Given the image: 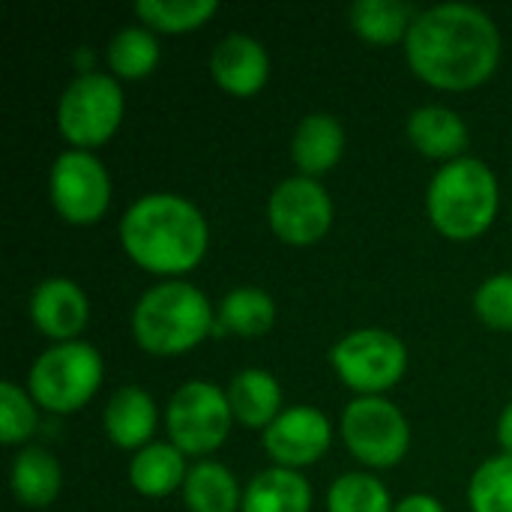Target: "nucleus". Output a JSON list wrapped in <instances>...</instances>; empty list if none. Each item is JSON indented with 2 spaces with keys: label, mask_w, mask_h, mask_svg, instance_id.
<instances>
[{
  "label": "nucleus",
  "mask_w": 512,
  "mask_h": 512,
  "mask_svg": "<svg viewBox=\"0 0 512 512\" xmlns=\"http://www.w3.org/2000/svg\"><path fill=\"white\" fill-rule=\"evenodd\" d=\"M405 60L420 81L438 90H471L498 69L501 30L480 6L438 3L417 12L405 39Z\"/></svg>",
  "instance_id": "nucleus-1"
},
{
  "label": "nucleus",
  "mask_w": 512,
  "mask_h": 512,
  "mask_svg": "<svg viewBox=\"0 0 512 512\" xmlns=\"http://www.w3.org/2000/svg\"><path fill=\"white\" fill-rule=\"evenodd\" d=\"M210 228L204 213L177 192H147L135 198L120 219L126 255L147 273L183 276L207 252Z\"/></svg>",
  "instance_id": "nucleus-2"
},
{
  "label": "nucleus",
  "mask_w": 512,
  "mask_h": 512,
  "mask_svg": "<svg viewBox=\"0 0 512 512\" xmlns=\"http://www.w3.org/2000/svg\"><path fill=\"white\" fill-rule=\"evenodd\" d=\"M213 330L216 312L207 294L180 279L147 288L132 309V336L138 348L156 357L186 354L198 348Z\"/></svg>",
  "instance_id": "nucleus-3"
},
{
  "label": "nucleus",
  "mask_w": 512,
  "mask_h": 512,
  "mask_svg": "<svg viewBox=\"0 0 512 512\" xmlns=\"http://www.w3.org/2000/svg\"><path fill=\"white\" fill-rule=\"evenodd\" d=\"M498 204V177L474 156L444 162L426 189V213L450 240H474L486 234L498 216Z\"/></svg>",
  "instance_id": "nucleus-4"
},
{
  "label": "nucleus",
  "mask_w": 512,
  "mask_h": 512,
  "mask_svg": "<svg viewBox=\"0 0 512 512\" xmlns=\"http://www.w3.org/2000/svg\"><path fill=\"white\" fill-rule=\"evenodd\" d=\"M102 375V354L90 342H57L33 360L27 393L48 414H75L96 396Z\"/></svg>",
  "instance_id": "nucleus-5"
},
{
  "label": "nucleus",
  "mask_w": 512,
  "mask_h": 512,
  "mask_svg": "<svg viewBox=\"0 0 512 512\" xmlns=\"http://www.w3.org/2000/svg\"><path fill=\"white\" fill-rule=\"evenodd\" d=\"M123 111L126 102L120 78L90 69L63 87L57 102V129L75 150H93L120 129Z\"/></svg>",
  "instance_id": "nucleus-6"
},
{
  "label": "nucleus",
  "mask_w": 512,
  "mask_h": 512,
  "mask_svg": "<svg viewBox=\"0 0 512 512\" xmlns=\"http://www.w3.org/2000/svg\"><path fill=\"white\" fill-rule=\"evenodd\" d=\"M330 366L357 396H384L408 372V348L390 330L363 327L330 348Z\"/></svg>",
  "instance_id": "nucleus-7"
},
{
  "label": "nucleus",
  "mask_w": 512,
  "mask_h": 512,
  "mask_svg": "<svg viewBox=\"0 0 512 512\" xmlns=\"http://www.w3.org/2000/svg\"><path fill=\"white\" fill-rule=\"evenodd\" d=\"M234 414L228 393L210 381H186L174 390L165 411V426L171 444L183 456H210L216 453L228 432Z\"/></svg>",
  "instance_id": "nucleus-8"
},
{
  "label": "nucleus",
  "mask_w": 512,
  "mask_h": 512,
  "mask_svg": "<svg viewBox=\"0 0 512 512\" xmlns=\"http://www.w3.org/2000/svg\"><path fill=\"white\" fill-rule=\"evenodd\" d=\"M342 441L369 468H393L408 456L411 423L387 396H357L342 414Z\"/></svg>",
  "instance_id": "nucleus-9"
},
{
  "label": "nucleus",
  "mask_w": 512,
  "mask_h": 512,
  "mask_svg": "<svg viewBox=\"0 0 512 512\" xmlns=\"http://www.w3.org/2000/svg\"><path fill=\"white\" fill-rule=\"evenodd\" d=\"M48 198L69 225H93L111 204V177L93 150H63L48 171Z\"/></svg>",
  "instance_id": "nucleus-10"
},
{
  "label": "nucleus",
  "mask_w": 512,
  "mask_h": 512,
  "mask_svg": "<svg viewBox=\"0 0 512 512\" xmlns=\"http://www.w3.org/2000/svg\"><path fill=\"white\" fill-rule=\"evenodd\" d=\"M267 222L288 246H312L333 225V198L315 177H285L267 198Z\"/></svg>",
  "instance_id": "nucleus-11"
},
{
  "label": "nucleus",
  "mask_w": 512,
  "mask_h": 512,
  "mask_svg": "<svg viewBox=\"0 0 512 512\" xmlns=\"http://www.w3.org/2000/svg\"><path fill=\"white\" fill-rule=\"evenodd\" d=\"M261 444L273 465L300 471L315 465L333 444L330 417L312 405H291L285 408L261 435Z\"/></svg>",
  "instance_id": "nucleus-12"
},
{
  "label": "nucleus",
  "mask_w": 512,
  "mask_h": 512,
  "mask_svg": "<svg viewBox=\"0 0 512 512\" xmlns=\"http://www.w3.org/2000/svg\"><path fill=\"white\" fill-rule=\"evenodd\" d=\"M90 303L78 282L66 276L42 279L30 294V321L42 336L57 342H75V336L87 327Z\"/></svg>",
  "instance_id": "nucleus-13"
},
{
  "label": "nucleus",
  "mask_w": 512,
  "mask_h": 512,
  "mask_svg": "<svg viewBox=\"0 0 512 512\" xmlns=\"http://www.w3.org/2000/svg\"><path fill=\"white\" fill-rule=\"evenodd\" d=\"M210 75L231 96H255L270 78V54L249 33H228L210 51Z\"/></svg>",
  "instance_id": "nucleus-14"
},
{
  "label": "nucleus",
  "mask_w": 512,
  "mask_h": 512,
  "mask_svg": "<svg viewBox=\"0 0 512 512\" xmlns=\"http://www.w3.org/2000/svg\"><path fill=\"white\" fill-rule=\"evenodd\" d=\"M156 423H159V411H156V402L153 396L138 387V384H126V387H117L102 411V426H105V435L114 447L120 450H141L147 444H153V432H156Z\"/></svg>",
  "instance_id": "nucleus-15"
},
{
  "label": "nucleus",
  "mask_w": 512,
  "mask_h": 512,
  "mask_svg": "<svg viewBox=\"0 0 512 512\" xmlns=\"http://www.w3.org/2000/svg\"><path fill=\"white\" fill-rule=\"evenodd\" d=\"M345 153V129L327 111L306 114L291 135V159L303 177H321L339 165Z\"/></svg>",
  "instance_id": "nucleus-16"
},
{
  "label": "nucleus",
  "mask_w": 512,
  "mask_h": 512,
  "mask_svg": "<svg viewBox=\"0 0 512 512\" xmlns=\"http://www.w3.org/2000/svg\"><path fill=\"white\" fill-rule=\"evenodd\" d=\"M408 141L429 159H462V153L468 150L471 132L468 123L462 120L459 111L447 108V105H420L411 111L408 123H405Z\"/></svg>",
  "instance_id": "nucleus-17"
},
{
  "label": "nucleus",
  "mask_w": 512,
  "mask_h": 512,
  "mask_svg": "<svg viewBox=\"0 0 512 512\" xmlns=\"http://www.w3.org/2000/svg\"><path fill=\"white\" fill-rule=\"evenodd\" d=\"M228 402L237 423L249 429H267L285 408H282V384L273 372L249 366L240 369L228 384Z\"/></svg>",
  "instance_id": "nucleus-18"
},
{
  "label": "nucleus",
  "mask_w": 512,
  "mask_h": 512,
  "mask_svg": "<svg viewBox=\"0 0 512 512\" xmlns=\"http://www.w3.org/2000/svg\"><path fill=\"white\" fill-rule=\"evenodd\" d=\"M312 510V486L300 471L291 468H267L258 471L243 489L240 512H309Z\"/></svg>",
  "instance_id": "nucleus-19"
},
{
  "label": "nucleus",
  "mask_w": 512,
  "mask_h": 512,
  "mask_svg": "<svg viewBox=\"0 0 512 512\" xmlns=\"http://www.w3.org/2000/svg\"><path fill=\"white\" fill-rule=\"evenodd\" d=\"M186 474V456L171 441H153L141 447L129 462V483L144 498H165L183 489Z\"/></svg>",
  "instance_id": "nucleus-20"
},
{
  "label": "nucleus",
  "mask_w": 512,
  "mask_h": 512,
  "mask_svg": "<svg viewBox=\"0 0 512 512\" xmlns=\"http://www.w3.org/2000/svg\"><path fill=\"white\" fill-rule=\"evenodd\" d=\"M9 486L18 504L30 510H45L57 501L63 486V471L57 459L42 447H24L9 468Z\"/></svg>",
  "instance_id": "nucleus-21"
},
{
  "label": "nucleus",
  "mask_w": 512,
  "mask_h": 512,
  "mask_svg": "<svg viewBox=\"0 0 512 512\" xmlns=\"http://www.w3.org/2000/svg\"><path fill=\"white\" fill-rule=\"evenodd\" d=\"M183 504L189 512H237L243 507V492L222 462L201 459L186 474Z\"/></svg>",
  "instance_id": "nucleus-22"
},
{
  "label": "nucleus",
  "mask_w": 512,
  "mask_h": 512,
  "mask_svg": "<svg viewBox=\"0 0 512 512\" xmlns=\"http://www.w3.org/2000/svg\"><path fill=\"white\" fill-rule=\"evenodd\" d=\"M417 12L402 0H357L348 9L351 30L375 45H396L408 39Z\"/></svg>",
  "instance_id": "nucleus-23"
},
{
  "label": "nucleus",
  "mask_w": 512,
  "mask_h": 512,
  "mask_svg": "<svg viewBox=\"0 0 512 512\" xmlns=\"http://www.w3.org/2000/svg\"><path fill=\"white\" fill-rule=\"evenodd\" d=\"M216 315H219V327L216 330H228L234 336L255 339V336H264L273 327L276 303H273V297L264 288L240 285V288H231L222 297Z\"/></svg>",
  "instance_id": "nucleus-24"
},
{
  "label": "nucleus",
  "mask_w": 512,
  "mask_h": 512,
  "mask_svg": "<svg viewBox=\"0 0 512 512\" xmlns=\"http://www.w3.org/2000/svg\"><path fill=\"white\" fill-rule=\"evenodd\" d=\"M159 57H162L159 39L144 24L120 27L108 42V66L114 78H126V81L147 78L159 66Z\"/></svg>",
  "instance_id": "nucleus-25"
},
{
  "label": "nucleus",
  "mask_w": 512,
  "mask_h": 512,
  "mask_svg": "<svg viewBox=\"0 0 512 512\" xmlns=\"http://www.w3.org/2000/svg\"><path fill=\"white\" fill-rule=\"evenodd\" d=\"M219 12L216 0H138L135 15L144 27L162 33H186L207 24Z\"/></svg>",
  "instance_id": "nucleus-26"
},
{
  "label": "nucleus",
  "mask_w": 512,
  "mask_h": 512,
  "mask_svg": "<svg viewBox=\"0 0 512 512\" xmlns=\"http://www.w3.org/2000/svg\"><path fill=\"white\" fill-rule=\"evenodd\" d=\"M390 489L363 471H348L327 489V512H393Z\"/></svg>",
  "instance_id": "nucleus-27"
},
{
  "label": "nucleus",
  "mask_w": 512,
  "mask_h": 512,
  "mask_svg": "<svg viewBox=\"0 0 512 512\" xmlns=\"http://www.w3.org/2000/svg\"><path fill=\"white\" fill-rule=\"evenodd\" d=\"M471 512H512V456L486 459L468 483Z\"/></svg>",
  "instance_id": "nucleus-28"
},
{
  "label": "nucleus",
  "mask_w": 512,
  "mask_h": 512,
  "mask_svg": "<svg viewBox=\"0 0 512 512\" xmlns=\"http://www.w3.org/2000/svg\"><path fill=\"white\" fill-rule=\"evenodd\" d=\"M36 408L39 405L24 387H18L15 381L0 384V441L6 447L24 444L36 432V423H39Z\"/></svg>",
  "instance_id": "nucleus-29"
},
{
  "label": "nucleus",
  "mask_w": 512,
  "mask_h": 512,
  "mask_svg": "<svg viewBox=\"0 0 512 512\" xmlns=\"http://www.w3.org/2000/svg\"><path fill=\"white\" fill-rule=\"evenodd\" d=\"M474 312L486 327L512 333V273H495L477 288Z\"/></svg>",
  "instance_id": "nucleus-30"
},
{
  "label": "nucleus",
  "mask_w": 512,
  "mask_h": 512,
  "mask_svg": "<svg viewBox=\"0 0 512 512\" xmlns=\"http://www.w3.org/2000/svg\"><path fill=\"white\" fill-rule=\"evenodd\" d=\"M393 512H447V510H444V504H441L438 498L417 492V495H408V498H402V501L393 507Z\"/></svg>",
  "instance_id": "nucleus-31"
},
{
  "label": "nucleus",
  "mask_w": 512,
  "mask_h": 512,
  "mask_svg": "<svg viewBox=\"0 0 512 512\" xmlns=\"http://www.w3.org/2000/svg\"><path fill=\"white\" fill-rule=\"evenodd\" d=\"M498 441H501L504 453L512 456V402L501 411V417H498Z\"/></svg>",
  "instance_id": "nucleus-32"
}]
</instances>
